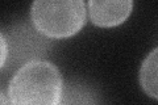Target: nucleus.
Masks as SVG:
<instances>
[{
  "label": "nucleus",
  "instance_id": "obj_2",
  "mask_svg": "<svg viewBox=\"0 0 158 105\" xmlns=\"http://www.w3.org/2000/svg\"><path fill=\"white\" fill-rule=\"evenodd\" d=\"M33 26L49 38H69L81 32L86 22V4L82 0H38L32 4Z\"/></svg>",
  "mask_w": 158,
  "mask_h": 105
},
{
  "label": "nucleus",
  "instance_id": "obj_6",
  "mask_svg": "<svg viewBox=\"0 0 158 105\" xmlns=\"http://www.w3.org/2000/svg\"><path fill=\"white\" fill-rule=\"evenodd\" d=\"M140 82L152 99H157V49L146 57L140 71Z\"/></svg>",
  "mask_w": 158,
  "mask_h": 105
},
{
  "label": "nucleus",
  "instance_id": "obj_5",
  "mask_svg": "<svg viewBox=\"0 0 158 105\" xmlns=\"http://www.w3.org/2000/svg\"><path fill=\"white\" fill-rule=\"evenodd\" d=\"M58 105H99V100L94 89L86 84L69 82L63 84Z\"/></svg>",
  "mask_w": 158,
  "mask_h": 105
},
{
  "label": "nucleus",
  "instance_id": "obj_4",
  "mask_svg": "<svg viewBox=\"0 0 158 105\" xmlns=\"http://www.w3.org/2000/svg\"><path fill=\"white\" fill-rule=\"evenodd\" d=\"M132 8L133 3L131 0H125V2L91 0L88 3L91 21L100 28H112L123 24L129 17Z\"/></svg>",
  "mask_w": 158,
  "mask_h": 105
},
{
  "label": "nucleus",
  "instance_id": "obj_7",
  "mask_svg": "<svg viewBox=\"0 0 158 105\" xmlns=\"http://www.w3.org/2000/svg\"><path fill=\"white\" fill-rule=\"evenodd\" d=\"M7 55H8V47H7V41L4 34L0 32V68L6 66L7 62Z\"/></svg>",
  "mask_w": 158,
  "mask_h": 105
},
{
  "label": "nucleus",
  "instance_id": "obj_3",
  "mask_svg": "<svg viewBox=\"0 0 158 105\" xmlns=\"http://www.w3.org/2000/svg\"><path fill=\"white\" fill-rule=\"evenodd\" d=\"M8 55L6 67L16 68L34 61H42L48 55L52 42L28 24L15 25L6 36Z\"/></svg>",
  "mask_w": 158,
  "mask_h": 105
},
{
  "label": "nucleus",
  "instance_id": "obj_8",
  "mask_svg": "<svg viewBox=\"0 0 158 105\" xmlns=\"http://www.w3.org/2000/svg\"><path fill=\"white\" fill-rule=\"evenodd\" d=\"M0 105H8L7 99H6V96L3 95V92H2V91H0Z\"/></svg>",
  "mask_w": 158,
  "mask_h": 105
},
{
  "label": "nucleus",
  "instance_id": "obj_1",
  "mask_svg": "<svg viewBox=\"0 0 158 105\" xmlns=\"http://www.w3.org/2000/svg\"><path fill=\"white\" fill-rule=\"evenodd\" d=\"M63 80L56 64L34 61L17 70L8 87L11 105H58Z\"/></svg>",
  "mask_w": 158,
  "mask_h": 105
}]
</instances>
